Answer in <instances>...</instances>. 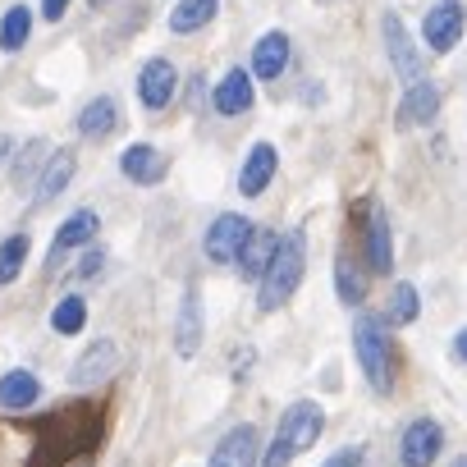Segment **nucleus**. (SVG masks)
I'll return each mask as SVG.
<instances>
[{
	"label": "nucleus",
	"mask_w": 467,
	"mask_h": 467,
	"mask_svg": "<svg viewBox=\"0 0 467 467\" xmlns=\"http://www.w3.org/2000/svg\"><path fill=\"white\" fill-rule=\"evenodd\" d=\"M303 266H307V239H303V229H285L280 244H275V257L266 266V275L257 280L262 285L257 289V307L262 312L285 307L298 294V285H303Z\"/></svg>",
	"instance_id": "nucleus-1"
},
{
	"label": "nucleus",
	"mask_w": 467,
	"mask_h": 467,
	"mask_svg": "<svg viewBox=\"0 0 467 467\" xmlns=\"http://www.w3.org/2000/svg\"><path fill=\"white\" fill-rule=\"evenodd\" d=\"M353 348H358V367H362L367 385L376 394H389V385H394V353H389L385 321H376V317L362 312L358 326H353Z\"/></svg>",
	"instance_id": "nucleus-2"
},
{
	"label": "nucleus",
	"mask_w": 467,
	"mask_h": 467,
	"mask_svg": "<svg viewBox=\"0 0 467 467\" xmlns=\"http://www.w3.org/2000/svg\"><path fill=\"white\" fill-rule=\"evenodd\" d=\"M253 229H257L253 220H244V215L224 211V215H215V220H211V229H206L202 248H206V257H211V262L234 266V262H239V253H244V244L253 239Z\"/></svg>",
	"instance_id": "nucleus-3"
},
{
	"label": "nucleus",
	"mask_w": 467,
	"mask_h": 467,
	"mask_svg": "<svg viewBox=\"0 0 467 467\" xmlns=\"http://www.w3.org/2000/svg\"><path fill=\"white\" fill-rule=\"evenodd\" d=\"M321 431H326V408L321 403H312V399H303V403H294L285 417H280V440H285V449L298 458V453H307L317 440H321Z\"/></svg>",
	"instance_id": "nucleus-4"
},
{
	"label": "nucleus",
	"mask_w": 467,
	"mask_h": 467,
	"mask_svg": "<svg viewBox=\"0 0 467 467\" xmlns=\"http://www.w3.org/2000/svg\"><path fill=\"white\" fill-rule=\"evenodd\" d=\"M440 449H444V426L435 417H417V421H408V431L399 440V462L403 467H431L440 458Z\"/></svg>",
	"instance_id": "nucleus-5"
},
{
	"label": "nucleus",
	"mask_w": 467,
	"mask_h": 467,
	"mask_svg": "<svg viewBox=\"0 0 467 467\" xmlns=\"http://www.w3.org/2000/svg\"><path fill=\"white\" fill-rule=\"evenodd\" d=\"M174 92H179V74H174V65L170 60H147L142 69H138V97H142V106L147 110H165L170 101H174Z\"/></svg>",
	"instance_id": "nucleus-6"
},
{
	"label": "nucleus",
	"mask_w": 467,
	"mask_h": 467,
	"mask_svg": "<svg viewBox=\"0 0 467 467\" xmlns=\"http://www.w3.org/2000/svg\"><path fill=\"white\" fill-rule=\"evenodd\" d=\"M385 47H389L394 74H399L408 88L421 83V56H417V47H412V37H408V28H403L399 15H385Z\"/></svg>",
	"instance_id": "nucleus-7"
},
{
	"label": "nucleus",
	"mask_w": 467,
	"mask_h": 467,
	"mask_svg": "<svg viewBox=\"0 0 467 467\" xmlns=\"http://www.w3.org/2000/svg\"><path fill=\"white\" fill-rule=\"evenodd\" d=\"M421 37H426V47H431L435 56H444V51H453V42L462 37V5H458V0H444V5H435V10H426V24H421Z\"/></svg>",
	"instance_id": "nucleus-8"
},
{
	"label": "nucleus",
	"mask_w": 467,
	"mask_h": 467,
	"mask_svg": "<svg viewBox=\"0 0 467 467\" xmlns=\"http://www.w3.org/2000/svg\"><path fill=\"white\" fill-rule=\"evenodd\" d=\"M367 262H371V271H380V275H389V266H394L389 211H385L380 202H371V206H367Z\"/></svg>",
	"instance_id": "nucleus-9"
},
{
	"label": "nucleus",
	"mask_w": 467,
	"mask_h": 467,
	"mask_svg": "<svg viewBox=\"0 0 467 467\" xmlns=\"http://www.w3.org/2000/svg\"><path fill=\"white\" fill-rule=\"evenodd\" d=\"M275 170H280V151H275L271 142H257V147L244 156V170H239V192H244V197H262V192L271 188Z\"/></svg>",
	"instance_id": "nucleus-10"
},
{
	"label": "nucleus",
	"mask_w": 467,
	"mask_h": 467,
	"mask_svg": "<svg viewBox=\"0 0 467 467\" xmlns=\"http://www.w3.org/2000/svg\"><path fill=\"white\" fill-rule=\"evenodd\" d=\"M206 467H257V426H234L220 444H215V453H211V462Z\"/></svg>",
	"instance_id": "nucleus-11"
},
{
	"label": "nucleus",
	"mask_w": 467,
	"mask_h": 467,
	"mask_svg": "<svg viewBox=\"0 0 467 467\" xmlns=\"http://www.w3.org/2000/svg\"><path fill=\"white\" fill-rule=\"evenodd\" d=\"M119 170H124V179H133V183L151 188V183H161V179H165L170 161H165L156 147H147V142H133V147H124V156H119Z\"/></svg>",
	"instance_id": "nucleus-12"
},
{
	"label": "nucleus",
	"mask_w": 467,
	"mask_h": 467,
	"mask_svg": "<svg viewBox=\"0 0 467 467\" xmlns=\"http://www.w3.org/2000/svg\"><path fill=\"white\" fill-rule=\"evenodd\" d=\"M253 74H244V69H229L220 83H215V97H211V106L220 110V115H244V110H253Z\"/></svg>",
	"instance_id": "nucleus-13"
},
{
	"label": "nucleus",
	"mask_w": 467,
	"mask_h": 467,
	"mask_svg": "<svg viewBox=\"0 0 467 467\" xmlns=\"http://www.w3.org/2000/svg\"><path fill=\"white\" fill-rule=\"evenodd\" d=\"M97 229H101V220H97V211H74L60 229H56V248H51V271L60 266V257L69 253V248H83V244H92L97 239Z\"/></svg>",
	"instance_id": "nucleus-14"
},
{
	"label": "nucleus",
	"mask_w": 467,
	"mask_h": 467,
	"mask_svg": "<svg viewBox=\"0 0 467 467\" xmlns=\"http://www.w3.org/2000/svg\"><path fill=\"white\" fill-rule=\"evenodd\" d=\"M435 110H440V88H435L431 78H421V83H412L408 97L399 101V129H417V124L435 119Z\"/></svg>",
	"instance_id": "nucleus-15"
},
{
	"label": "nucleus",
	"mask_w": 467,
	"mask_h": 467,
	"mask_svg": "<svg viewBox=\"0 0 467 467\" xmlns=\"http://www.w3.org/2000/svg\"><path fill=\"white\" fill-rule=\"evenodd\" d=\"M115 367H119V348H115V339H97V344H88V348H83V358L74 362V385L106 380Z\"/></svg>",
	"instance_id": "nucleus-16"
},
{
	"label": "nucleus",
	"mask_w": 467,
	"mask_h": 467,
	"mask_svg": "<svg viewBox=\"0 0 467 467\" xmlns=\"http://www.w3.org/2000/svg\"><path fill=\"white\" fill-rule=\"evenodd\" d=\"M275 244H280V234H271V229H253V239L244 244V253H239V262H234V266H239L248 280H262L266 275V266H271V257H275Z\"/></svg>",
	"instance_id": "nucleus-17"
},
{
	"label": "nucleus",
	"mask_w": 467,
	"mask_h": 467,
	"mask_svg": "<svg viewBox=\"0 0 467 467\" xmlns=\"http://www.w3.org/2000/svg\"><path fill=\"white\" fill-rule=\"evenodd\" d=\"M115 129H119V106H115V97H97V101H88V106L78 110V133H83V138L101 142V138H110Z\"/></svg>",
	"instance_id": "nucleus-18"
},
{
	"label": "nucleus",
	"mask_w": 467,
	"mask_h": 467,
	"mask_svg": "<svg viewBox=\"0 0 467 467\" xmlns=\"http://www.w3.org/2000/svg\"><path fill=\"white\" fill-rule=\"evenodd\" d=\"M74 170H78V161H74V151H56L51 161H47V174L37 179V192H33V206H47V202H56L65 188H69V179H74Z\"/></svg>",
	"instance_id": "nucleus-19"
},
{
	"label": "nucleus",
	"mask_w": 467,
	"mask_h": 467,
	"mask_svg": "<svg viewBox=\"0 0 467 467\" xmlns=\"http://www.w3.org/2000/svg\"><path fill=\"white\" fill-rule=\"evenodd\" d=\"M42 399V380L33 371H10V376H0V408H10V412H24Z\"/></svg>",
	"instance_id": "nucleus-20"
},
{
	"label": "nucleus",
	"mask_w": 467,
	"mask_h": 467,
	"mask_svg": "<svg viewBox=\"0 0 467 467\" xmlns=\"http://www.w3.org/2000/svg\"><path fill=\"white\" fill-rule=\"evenodd\" d=\"M289 69V37L285 33H266L253 51V74L257 78H280Z\"/></svg>",
	"instance_id": "nucleus-21"
},
{
	"label": "nucleus",
	"mask_w": 467,
	"mask_h": 467,
	"mask_svg": "<svg viewBox=\"0 0 467 467\" xmlns=\"http://www.w3.org/2000/svg\"><path fill=\"white\" fill-rule=\"evenodd\" d=\"M220 0H179V5L170 10V33H197L215 19Z\"/></svg>",
	"instance_id": "nucleus-22"
},
{
	"label": "nucleus",
	"mask_w": 467,
	"mask_h": 467,
	"mask_svg": "<svg viewBox=\"0 0 467 467\" xmlns=\"http://www.w3.org/2000/svg\"><path fill=\"white\" fill-rule=\"evenodd\" d=\"M417 312H421L417 285L399 280V285L389 289V307H385V321H389V326H412V321H417Z\"/></svg>",
	"instance_id": "nucleus-23"
},
{
	"label": "nucleus",
	"mask_w": 467,
	"mask_h": 467,
	"mask_svg": "<svg viewBox=\"0 0 467 467\" xmlns=\"http://www.w3.org/2000/svg\"><path fill=\"white\" fill-rule=\"evenodd\" d=\"M197 339H202V326H197V294L188 289V294H183V307H179V326H174V348H179L183 358H192V353H197Z\"/></svg>",
	"instance_id": "nucleus-24"
},
{
	"label": "nucleus",
	"mask_w": 467,
	"mask_h": 467,
	"mask_svg": "<svg viewBox=\"0 0 467 467\" xmlns=\"http://www.w3.org/2000/svg\"><path fill=\"white\" fill-rule=\"evenodd\" d=\"M28 234H10L5 244H0V285H15L24 275V262H28Z\"/></svg>",
	"instance_id": "nucleus-25"
},
{
	"label": "nucleus",
	"mask_w": 467,
	"mask_h": 467,
	"mask_svg": "<svg viewBox=\"0 0 467 467\" xmlns=\"http://www.w3.org/2000/svg\"><path fill=\"white\" fill-rule=\"evenodd\" d=\"M33 33V10L28 5H15L5 10V24H0V51H19Z\"/></svg>",
	"instance_id": "nucleus-26"
},
{
	"label": "nucleus",
	"mask_w": 467,
	"mask_h": 467,
	"mask_svg": "<svg viewBox=\"0 0 467 467\" xmlns=\"http://www.w3.org/2000/svg\"><path fill=\"white\" fill-rule=\"evenodd\" d=\"M83 326H88V303H83L78 294L60 298L56 312H51V330H56V335H78Z\"/></svg>",
	"instance_id": "nucleus-27"
},
{
	"label": "nucleus",
	"mask_w": 467,
	"mask_h": 467,
	"mask_svg": "<svg viewBox=\"0 0 467 467\" xmlns=\"http://www.w3.org/2000/svg\"><path fill=\"white\" fill-rule=\"evenodd\" d=\"M47 151H51V142H47V138H33V142L19 151V161H15V183H19V188H28V183L37 179V170L51 161Z\"/></svg>",
	"instance_id": "nucleus-28"
},
{
	"label": "nucleus",
	"mask_w": 467,
	"mask_h": 467,
	"mask_svg": "<svg viewBox=\"0 0 467 467\" xmlns=\"http://www.w3.org/2000/svg\"><path fill=\"white\" fill-rule=\"evenodd\" d=\"M335 285H339V298H344L348 307H358V303L367 298V280L348 266V257H339V262H335Z\"/></svg>",
	"instance_id": "nucleus-29"
},
{
	"label": "nucleus",
	"mask_w": 467,
	"mask_h": 467,
	"mask_svg": "<svg viewBox=\"0 0 467 467\" xmlns=\"http://www.w3.org/2000/svg\"><path fill=\"white\" fill-rule=\"evenodd\" d=\"M367 462V449H339L335 458H326L321 467H362Z\"/></svg>",
	"instance_id": "nucleus-30"
},
{
	"label": "nucleus",
	"mask_w": 467,
	"mask_h": 467,
	"mask_svg": "<svg viewBox=\"0 0 467 467\" xmlns=\"http://www.w3.org/2000/svg\"><path fill=\"white\" fill-rule=\"evenodd\" d=\"M97 271H101V253H88V257H83V266H78V275H83V280H92Z\"/></svg>",
	"instance_id": "nucleus-31"
},
{
	"label": "nucleus",
	"mask_w": 467,
	"mask_h": 467,
	"mask_svg": "<svg viewBox=\"0 0 467 467\" xmlns=\"http://www.w3.org/2000/svg\"><path fill=\"white\" fill-rule=\"evenodd\" d=\"M65 10H69V0H42V15L47 19H60Z\"/></svg>",
	"instance_id": "nucleus-32"
},
{
	"label": "nucleus",
	"mask_w": 467,
	"mask_h": 467,
	"mask_svg": "<svg viewBox=\"0 0 467 467\" xmlns=\"http://www.w3.org/2000/svg\"><path fill=\"white\" fill-rule=\"evenodd\" d=\"M453 358H458V362H467V330H458V335H453Z\"/></svg>",
	"instance_id": "nucleus-33"
},
{
	"label": "nucleus",
	"mask_w": 467,
	"mask_h": 467,
	"mask_svg": "<svg viewBox=\"0 0 467 467\" xmlns=\"http://www.w3.org/2000/svg\"><path fill=\"white\" fill-rule=\"evenodd\" d=\"M453 467H467V453H458V458H453Z\"/></svg>",
	"instance_id": "nucleus-34"
}]
</instances>
